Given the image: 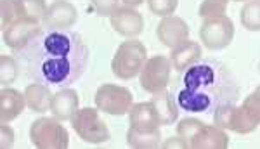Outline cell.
<instances>
[{
  "mask_svg": "<svg viewBox=\"0 0 260 149\" xmlns=\"http://www.w3.org/2000/svg\"><path fill=\"white\" fill-rule=\"evenodd\" d=\"M234 2H246V0H234Z\"/></svg>",
  "mask_w": 260,
  "mask_h": 149,
  "instance_id": "33",
  "label": "cell"
},
{
  "mask_svg": "<svg viewBox=\"0 0 260 149\" xmlns=\"http://www.w3.org/2000/svg\"><path fill=\"white\" fill-rule=\"evenodd\" d=\"M78 19V11L73 4L66 0H56L50 7H47L44 18H42V26L47 30H68L73 26Z\"/></svg>",
  "mask_w": 260,
  "mask_h": 149,
  "instance_id": "11",
  "label": "cell"
},
{
  "mask_svg": "<svg viewBox=\"0 0 260 149\" xmlns=\"http://www.w3.org/2000/svg\"><path fill=\"white\" fill-rule=\"evenodd\" d=\"M21 4H23L26 19H31V21H42L45 11H47L45 0H21Z\"/></svg>",
  "mask_w": 260,
  "mask_h": 149,
  "instance_id": "28",
  "label": "cell"
},
{
  "mask_svg": "<svg viewBox=\"0 0 260 149\" xmlns=\"http://www.w3.org/2000/svg\"><path fill=\"white\" fill-rule=\"evenodd\" d=\"M241 106H243V109L246 111L248 118L258 127L260 125V85L250 94L248 97H245V101H243Z\"/></svg>",
  "mask_w": 260,
  "mask_h": 149,
  "instance_id": "26",
  "label": "cell"
},
{
  "mask_svg": "<svg viewBox=\"0 0 260 149\" xmlns=\"http://www.w3.org/2000/svg\"><path fill=\"white\" fill-rule=\"evenodd\" d=\"M134 106V96L127 87L104 84L95 92V107L111 117H123Z\"/></svg>",
  "mask_w": 260,
  "mask_h": 149,
  "instance_id": "7",
  "label": "cell"
},
{
  "mask_svg": "<svg viewBox=\"0 0 260 149\" xmlns=\"http://www.w3.org/2000/svg\"><path fill=\"white\" fill-rule=\"evenodd\" d=\"M213 123L236 134H250L257 128V125L248 118L246 111L243 109V106H236V102L217 107L213 113Z\"/></svg>",
  "mask_w": 260,
  "mask_h": 149,
  "instance_id": "10",
  "label": "cell"
},
{
  "mask_svg": "<svg viewBox=\"0 0 260 149\" xmlns=\"http://www.w3.org/2000/svg\"><path fill=\"white\" fill-rule=\"evenodd\" d=\"M240 18L248 31H260V0H248L241 7Z\"/></svg>",
  "mask_w": 260,
  "mask_h": 149,
  "instance_id": "23",
  "label": "cell"
},
{
  "mask_svg": "<svg viewBox=\"0 0 260 149\" xmlns=\"http://www.w3.org/2000/svg\"><path fill=\"white\" fill-rule=\"evenodd\" d=\"M90 4L101 18H108L120 7V0H90Z\"/></svg>",
  "mask_w": 260,
  "mask_h": 149,
  "instance_id": "29",
  "label": "cell"
},
{
  "mask_svg": "<svg viewBox=\"0 0 260 149\" xmlns=\"http://www.w3.org/2000/svg\"><path fill=\"white\" fill-rule=\"evenodd\" d=\"M110 21L113 30L121 36H127V39L139 36L144 30V18L134 7H118L110 16Z\"/></svg>",
  "mask_w": 260,
  "mask_h": 149,
  "instance_id": "12",
  "label": "cell"
},
{
  "mask_svg": "<svg viewBox=\"0 0 260 149\" xmlns=\"http://www.w3.org/2000/svg\"><path fill=\"white\" fill-rule=\"evenodd\" d=\"M200 39L210 51L225 49L234 39V24L228 16L207 18L200 26Z\"/></svg>",
  "mask_w": 260,
  "mask_h": 149,
  "instance_id": "8",
  "label": "cell"
},
{
  "mask_svg": "<svg viewBox=\"0 0 260 149\" xmlns=\"http://www.w3.org/2000/svg\"><path fill=\"white\" fill-rule=\"evenodd\" d=\"M148 61V51L144 44L136 39H130L127 42H121L116 49L111 61V69L116 78L120 80H132L136 74L141 73Z\"/></svg>",
  "mask_w": 260,
  "mask_h": 149,
  "instance_id": "4",
  "label": "cell"
},
{
  "mask_svg": "<svg viewBox=\"0 0 260 149\" xmlns=\"http://www.w3.org/2000/svg\"><path fill=\"white\" fill-rule=\"evenodd\" d=\"M0 132H2V146L4 149L6 147H11L12 144H14V130L7 125V123H2V127H0Z\"/></svg>",
  "mask_w": 260,
  "mask_h": 149,
  "instance_id": "30",
  "label": "cell"
},
{
  "mask_svg": "<svg viewBox=\"0 0 260 149\" xmlns=\"http://www.w3.org/2000/svg\"><path fill=\"white\" fill-rule=\"evenodd\" d=\"M170 69H172L170 57H165L161 54L149 57L146 61L144 68L139 73L141 87L146 92L153 94V96L161 92V90H165L170 82Z\"/></svg>",
  "mask_w": 260,
  "mask_h": 149,
  "instance_id": "9",
  "label": "cell"
},
{
  "mask_svg": "<svg viewBox=\"0 0 260 149\" xmlns=\"http://www.w3.org/2000/svg\"><path fill=\"white\" fill-rule=\"evenodd\" d=\"M127 142L130 147L136 149H154L161 146V132L156 130H137L130 127L127 132Z\"/></svg>",
  "mask_w": 260,
  "mask_h": 149,
  "instance_id": "21",
  "label": "cell"
},
{
  "mask_svg": "<svg viewBox=\"0 0 260 149\" xmlns=\"http://www.w3.org/2000/svg\"><path fill=\"white\" fill-rule=\"evenodd\" d=\"M0 12H2V30L14 24L16 21L26 19L21 0H2L0 2Z\"/></svg>",
  "mask_w": 260,
  "mask_h": 149,
  "instance_id": "22",
  "label": "cell"
},
{
  "mask_svg": "<svg viewBox=\"0 0 260 149\" xmlns=\"http://www.w3.org/2000/svg\"><path fill=\"white\" fill-rule=\"evenodd\" d=\"M158 40L169 49L179 47L186 40H189V26L182 18H175V16H167L161 18L156 28Z\"/></svg>",
  "mask_w": 260,
  "mask_h": 149,
  "instance_id": "13",
  "label": "cell"
},
{
  "mask_svg": "<svg viewBox=\"0 0 260 149\" xmlns=\"http://www.w3.org/2000/svg\"><path fill=\"white\" fill-rule=\"evenodd\" d=\"M128 122L130 127L137 130H156L160 128V120L154 111V106L149 102H139L134 104L128 111Z\"/></svg>",
  "mask_w": 260,
  "mask_h": 149,
  "instance_id": "18",
  "label": "cell"
},
{
  "mask_svg": "<svg viewBox=\"0 0 260 149\" xmlns=\"http://www.w3.org/2000/svg\"><path fill=\"white\" fill-rule=\"evenodd\" d=\"M24 97H26V106L35 113H45L50 111V104H52V92H50L49 85L45 84H30L24 89Z\"/></svg>",
  "mask_w": 260,
  "mask_h": 149,
  "instance_id": "20",
  "label": "cell"
},
{
  "mask_svg": "<svg viewBox=\"0 0 260 149\" xmlns=\"http://www.w3.org/2000/svg\"><path fill=\"white\" fill-rule=\"evenodd\" d=\"M161 147H165V149H170V147H180V149H187V144L184 142V139L180 137V135H175V137L167 139L165 142L161 144Z\"/></svg>",
  "mask_w": 260,
  "mask_h": 149,
  "instance_id": "31",
  "label": "cell"
},
{
  "mask_svg": "<svg viewBox=\"0 0 260 149\" xmlns=\"http://www.w3.org/2000/svg\"><path fill=\"white\" fill-rule=\"evenodd\" d=\"M30 139L39 149H66L70 146V135L59 118L42 117L31 123Z\"/></svg>",
  "mask_w": 260,
  "mask_h": 149,
  "instance_id": "5",
  "label": "cell"
},
{
  "mask_svg": "<svg viewBox=\"0 0 260 149\" xmlns=\"http://www.w3.org/2000/svg\"><path fill=\"white\" fill-rule=\"evenodd\" d=\"M78 102H80V97H78L77 90L61 89L59 92H56L52 97V104H50L52 117L59 118L61 122L71 120L73 115L78 111Z\"/></svg>",
  "mask_w": 260,
  "mask_h": 149,
  "instance_id": "16",
  "label": "cell"
},
{
  "mask_svg": "<svg viewBox=\"0 0 260 149\" xmlns=\"http://www.w3.org/2000/svg\"><path fill=\"white\" fill-rule=\"evenodd\" d=\"M26 97L12 87H4L0 92V122L9 123L24 111Z\"/></svg>",
  "mask_w": 260,
  "mask_h": 149,
  "instance_id": "15",
  "label": "cell"
},
{
  "mask_svg": "<svg viewBox=\"0 0 260 149\" xmlns=\"http://www.w3.org/2000/svg\"><path fill=\"white\" fill-rule=\"evenodd\" d=\"M42 30L39 21H31V19H21L14 24L7 26L4 30V42L7 47H11L12 51H19L26 45L33 36Z\"/></svg>",
  "mask_w": 260,
  "mask_h": 149,
  "instance_id": "14",
  "label": "cell"
},
{
  "mask_svg": "<svg viewBox=\"0 0 260 149\" xmlns=\"http://www.w3.org/2000/svg\"><path fill=\"white\" fill-rule=\"evenodd\" d=\"M203 56L201 45L192 40H186L184 44H180L179 47L172 49L170 52V63L177 71H186L189 66L198 63Z\"/></svg>",
  "mask_w": 260,
  "mask_h": 149,
  "instance_id": "17",
  "label": "cell"
},
{
  "mask_svg": "<svg viewBox=\"0 0 260 149\" xmlns=\"http://www.w3.org/2000/svg\"><path fill=\"white\" fill-rule=\"evenodd\" d=\"M14 56L30 80L56 87L75 84L89 63V49L80 33L70 30L42 28Z\"/></svg>",
  "mask_w": 260,
  "mask_h": 149,
  "instance_id": "1",
  "label": "cell"
},
{
  "mask_svg": "<svg viewBox=\"0 0 260 149\" xmlns=\"http://www.w3.org/2000/svg\"><path fill=\"white\" fill-rule=\"evenodd\" d=\"M71 125L77 135L89 144H101L110 140V128L99 117V109L94 107H82L71 118Z\"/></svg>",
  "mask_w": 260,
  "mask_h": 149,
  "instance_id": "6",
  "label": "cell"
},
{
  "mask_svg": "<svg viewBox=\"0 0 260 149\" xmlns=\"http://www.w3.org/2000/svg\"><path fill=\"white\" fill-rule=\"evenodd\" d=\"M177 135L184 139L187 149H225L229 135L219 125H207L198 118H184L177 123Z\"/></svg>",
  "mask_w": 260,
  "mask_h": 149,
  "instance_id": "3",
  "label": "cell"
},
{
  "mask_svg": "<svg viewBox=\"0 0 260 149\" xmlns=\"http://www.w3.org/2000/svg\"><path fill=\"white\" fill-rule=\"evenodd\" d=\"M18 71H19L18 59L2 54V56H0V84L4 87L14 84L16 78H18Z\"/></svg>",
  "mask_w": 260,
  "mask_h": 149,
  "instance_id": "24",
  "label": "cell"
},
{
  "mask_svg": "<svg viewBox=\"0 0 260 149\" xmlns=\"http://www.w3.org/2000/svg\"><path fill=\"white\" fill-rule=\"evenodd\" d=\"M182 87L177 92L179 107L189 113L213 115L217 107L238 102L240 85L231 69L217 59H200L182 71Z\"/></svg>",
  "mask_w": 260,
  "mask_h": 149,
  "instance_id": "2",
  "label": "cell"
},
{
  "mask_svg": "<svg viewBox=\"0 0 260 149\" xmlns=\"http://www.w3.org/2000/svg\"><path fill=\"white\" fill-rule=\"evenodd\" d=\"M179 0H148V9L151 14L167 18L177 11Z\"/></svg>",
  "mask_w": 260,
  "mask_h": 149,
  "instance_id": "27",
  "label": "cell"
},
{
  "mask_svg": "<svg viewBox=\"0 0 260 149\" xmlns=\"http://www.w3.org/2000/svg\"><path fill=\"white\" fill-rule=\"evenodd\" d=\"M121 2H123L127 7H139L141 4L144 2V0H121Z\"/></svg>",
  "mask_w": 260,
  "mask_h": 149,
  "instance_id": "32",
  "label": "cell"
},
{
  "mask_svg": "<svg viewBox=\"0 0 260 149\" xmlns=\"http://www.w3.org/2000/svg\"><path fill=\"white\" fill-rule=\"evenodd\" d=\"M258 73H260V64H258Z\"/></svg>",
  "mask_w": 260,
  "mask_h": 149,
  "instance_id": "34",
  "label": "cell"
},
{
  "mask_svg": "<svg viewBox=\"0 0 260 149\" xmlns=\"http://www.w3.org/2000/svg\"><path fill=\"white\" fill-rule=\"evenodd\" d=\"M151 104L154 106V111L160 120V125H174L179 117V104L175 97H172L170 92L161 90V92L154 94L151 99Z\"/></svg>",
  "mask_w": 260,
  "mask_h": 149,
  "instance_id": "19",
  "label": "cell"
},
{
  "mask_svg": "<svg viewBox=\"0 0 260 149\" xmlns=\"http://www.w3.org/2000/svg\"><path fill=\"white\" fill-rule=\"evenodd\" d=\"M225 9H228V0H203L200 6V18H219V16H225Z\"/></svg>",
  "mask_w": 260,
  "mask_h": 149,
  "instance_id": "25",
  "label": "cell"
}]
</instances>
